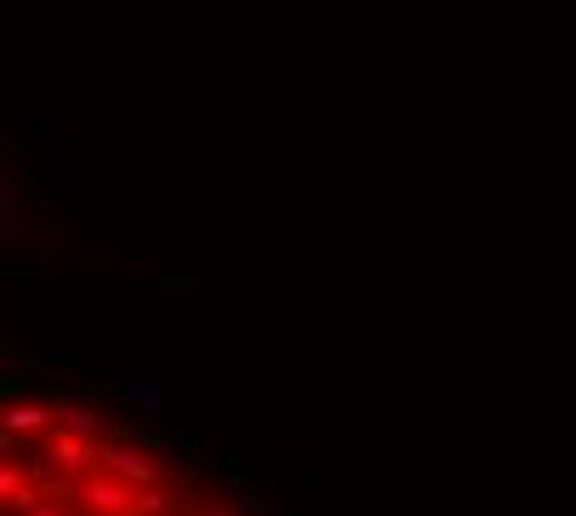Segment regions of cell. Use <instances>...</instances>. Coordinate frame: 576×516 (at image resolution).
<instances>
[{"mask_svg": "<svg viewBox=\"0 0 576 516\" xmlns=\"http://www.w3.org/2000/svg\"><path fill=\"white\" fill-rule=\"evenodd\" d=\"M90 507H95V512H125L130 497H125V487H115V482H90Z\"/></svg>", "mask_w": 576, "mask_h": 516, "instance_id": "1", "label": "cell"}, {"mask_svg": "<svg viewBox=\"0 0 576 516\" xmlns=\"http://www.w3.org/2000/svg\"><path fill=\"white\" fill-rule=\"evenodd\" d=\"M60 417H65V427L80 432V437H95V432H100V417H95L90 407H60Z\"/></svg>", "mask_w": 576, "mask_h": 516, "instance_id": "2", "label": "cell"}]
</instances>
